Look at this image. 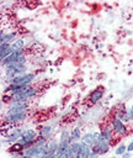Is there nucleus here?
<instances>
[{
    "label": "nucleus",
    "mask_w": 133,
    "mask_h": 158,
    "mask_svg": "<svg viewBox=\"0 0 133 158\" xmlns=\"http://www.w3.org/2000/svg\"><path fill=\"white\" fill-rule=\"evenodd\" d=\"M36 79V74L34 73H26L20 77H15V78H6V84H18V85H32L33 80Z\"/></svg>",
    "instance_id": "nucleus-1"
},
{
    "label": "nucleus",
    "mask_w": 133,
    "mask_h": 158,
    "mask_svg": "<svg viewBox=\"0 0 133 158\" xmlns=\"http://www.w3.org/2000/svg\"><path fill=\"white\" fill-rule=\"evenodd\" d=\"M110 125H111V127H112L113 132H115L118 137H121V136H126V135L128 133V128H127L126 123H124L122 120L117 118L116 116H113V117L111 118Z\"/></svg>",
    "instance_id": "nucleus-2"
},
{
    "label": "nucleus",
    "mask_w": 133,
    "mask_h": 158,
    "mask_svg": "<svg viewBox=\"0 0 133 158\" xmlns=\"http://www.w3.org/2000/svg\"><path fill=\"white\" fill-rule=\"evenodd\" d=\"M37 137H38V132H37L36 130H33V128H27V130L23 131L22 137H21L17 142H20L21 144H23L25 147H28V146H31V144L34 143V141H36Z\"/></svg>",
    "instance_id": "nucleus-3"
},
{
    "label": "nucleus",
    "mask_w": 133,
    "mask_h": 158,
    "mask_svg": "<svg viewBox=\"0 0 133 158\" xmlns=\"http://www.w3.org/2000/svg\"><path fill=\"white\" fill-rule=\"evenodd\" d=\"M22 133H23V130L20 128V127H15L12 130H10L5 137L1 136V142L2 143H6V142H10V143H15L17 142L21 137H22Z\"/></svg>",
    "instance_id": "nucleus-4"
},
{
    "label": "nucleus",
    "mask_w": 133,
    "mask_h": 158,
    "mask_svg": "<svg viewBox=\"0 0 133 158\" xmlns=\"http://www.w3.org/2000/svg\"><path fill=\"white\" fill-rule=\"evenodd\" d=\"M103 94H105L103 88H102V86H99V88L94 89V90L89 94V96L86 98V101H87L90 105H95V104H97V102L103 98Z\"/></svg>",
    "instance_id": "nucleus-5"
},
{
    "label": "nucleus",
    "mask_w": 133,
    "mask_h": 158,
    "mask_svg": "<svg viewBox=\"0 0 133 158\" xmlns=\"http://www.w3.org/2000/svg\"><path fill=\"white\" fill-rule=\"evenodd\" d=\"M100 133H101V138H102L105 142H107V143H110L111 146H113V143H115V142H113V136H115L116 133L113 132L111 125H107V126L101 127Z\"/></svg>",
    "instance_id": "nucleus-6"
},
{
    "label": "nucleus",
    "mask_w": 133,
    "mask_h": 158,
    "mask_svg": "<svg viewBox=\"0 0 133 158\" xmlns=\"http://www.w3.org/2000/svg\"><path fill=\"white\" fill-rule=\"evenodd\" d=\"M25 53H26V49H17V51H14L7 58H5L4 60H1V65L6 67V65H9V64L16 62V60H17L21 56H23Z\"/></svg>",
    "instance_id": "nucleus-7"
},
{
    "label": "nucleus",
    "mask_w": 133,
    "mask_h": 158,
    "mask_svg": "<svg viewBox=\"0 0 133 158\" xmlns=\"http://www.w3.org/2000/svg\"><path fill=\"white\" fill-rule=\"evenodd\" d=\"M80 149H81V142H80V141L73 142V143L69 146L68 157H69V158H78V157H79V153H80Z\"/></svg>",
    "instance_id": "nucleus-8"
},
{
    "label": "nucleus",
    "mask_w": 133,
    "mask_h": 158,
    "mask_svg": "<svg viewBox=\"0 0 133 158\" xmlns=\"http://www.w3.org/2000/svg\"><path fill=\"white\" fill-rule=\"evenodd\" d=\"M27 118V112H20V114H15L11 116H5L4 121L7 122H12V123H18V122H23Z\"/></svg>",
    "instance_id": "nucleus-9"
},
{
    "label": "nucleus",
    "mask_w": 133,
    "mask_h": 158,
    "mask_svg": "<svg viewBox=\"0 0 133 158\" xmlns=\"http://www.w3.org/2000/svg\"><path fill=\"white\" fill-rule=\"evenodd\" d=\"M20 156H21V158H36V156H37V147L34 144L25 147V149L20 153Z\"/></svg>",
    "instance_id": "nucleus-10"
},
{
    "label": "nucleus",
    "mask_w": 133,
    "mask_h": 158,
    "mask_svg": "<svg viewBox=\"0 0 133 158\" xmlns=\"http://www.w3.org/2000/svg\"><path fill=\"white\" fill-rule=\"evenodd\" d=\"M17 32L16 31H11V32H9V33H6L4 37H1L0 38V44L1 43H10V44H12L17 38Z\"/></svg>",
    "instance_id": "nucleus-11"
},
{
    "label": "nucleus",
    "mask_w": 133,
    "mask_h": 158,
    "mask_svg": "<svg viewBox=\"0 0 133 158\" xmlns=\"http://www.w3.org/2000/svg\"><path fill=\"white\" fill-rule=\"evenodd\" d=\"M58 147H59V142H58L57 139H48V142H47V144H46L47 152H48L49 154H52V156H54V153H55V151L58 149Z\"/></svg>",
    "instance_id": "nucleus-12"
},
{
    "label": "nucleus",
    "mask_w": 133,
    "mask_h": 158,
    "mask_svg": "<svg viewBox=\"0 0 133 158\" xmlns=\"http://www.w3.org/2000/svg\"><path fill=\"white\" fill-rule=\"evenodd\" d=\"M23 149H25L23 144H21L20 142H15V143H11V146L7 148V152L14 153V154H20Z\"/></svg>",
    "instance_id": "nucleus-13"
},
{
    "label": "nucleus",
    "mask_w": 133,
    "mask_h": 158,
    "mask_svg": "<svg viewBox=\"0 0 133 158\" xmlns=\"http://www.w3.org/2000/svg\"><path fill=\"white\" fill-rule=\"evenodd\" d=\"M91 151H92L91 146H87V144L81 142V149H80V153H79L78 158H89L90 154H91Z\"/></svg>",
    "instance_id": "nucleus-14"
},
{
    "label": "nucleus",
    "mask_w": 133,
    "mask_h": 158,
    "mask_svg": "<svg viewBox=\"0 0 133 158\" xmlns=\"http://www.w3.org/2000/svg\"><path fill=\"white\" fill-rule=\"evenodd\" d=\"M81 128L80 127H74L71 131H70V139H71V143L73 142H78L81 139Z\"/></svg>",
    "instance_id": "nucleus-15"
},
{
    "label": "nucleus",
    "mask_w": 133,
    "mask_h": 158,
    "mask_svg": "<svg viewBox=\"0 0 133 158\" xmlns=\"http://www.w3.org/2000/svg\"><path fill=\"white\" fill-rule=\"evenodd\" d=\"M53 131V127L49 126V125H46V126H42L41 130H38V136H43V137H48Z\"/></svg>",
    "instance_id": "nucleus-16"
},
{
    "label": "nucleus",
    "mask_w": 133,
    "mask_h": 158,
    "mask_svg": "<svg viewBox=\"0 0 133 158\" xmlns=\"http://www.w3.org/2000/svg\"><path fill=\"white\" fill-rule=\"evenodd\" d=\"M25 46H26V41H25V38H22V37L17 38V40L12 43V47H14L15 51H17V49H25Z\"/></svg>",
    "instance_id": "nucleus-17"
},
{
    "label": "nucleus",
    "mask_w": 133,
    "mask_h": 158,
    "mask_svg": "<svg viewBox=\"0 0 133 158\" xmlns=\"http://www.w3.org/2000/svg\"><path fill=\"white\" fill-rule=\"evenodd\" d=\"M15 49H14V47H12V44L7 48V49H5V51H2V52H0V60H4L5 58H7L12 52H14Z\"/></svg>",
    "instance_id": "nucleus-18"
},
{
    "label": "nucleus",
    "mask_w": 133,
    "mask_h": 158,
    "mask_svg": "<svg viewBox=\"0 0 133 158\" xmlns=\"http://www.w3.org/2000/svg\"><path fill=\"white\" fill-rule=\"evenodd\" d=\"M127 152V146L126 144H118L117 146V148L115 149V153H116V156H122V154H124Z\"/></svg>",
    "instance_id": "nucleus-19"
},
{
    "label": "nucleus",
    "mask_w": 133,
    "mask_h": 158,
    "mask_svg": "<svg viewBox=\"0 0 133 158\" xmlns=\"http://www.w3.org/2000/svg\"><path fill=\"white\" fill-rule=\"evenodd\" d=\"M10 46H11L10 43H1V44H0V52H2V51H5V49H7Z\"/></svg>",
    "instance_id": "nucleus-20"
},
{
    "label": "nucleus",
    "mask_w": 133,
    "mask_h": 158,
    "mask_svg": "<svg viewBox=\"0 0 133 158\" xmlns=\"http://www.w3.org/2000/svg\"><path fill=\"white\" fill-rule=\"evenodd\" d=\"M121 158H132V152H126L124 154L121 156Z\"/></svg>",
    "instance_id": "nucleus-21"
},
{
    "label": "nucleus",
    "mask_w": 133,
    "mask_h": 158,
    "mask_svg": "<svg viewBox=\"0 0 133 158\" xmlns=\"http://www.w3.org/2000/svg\"><path fill=\"white\" fill-rule=\"evenodd\" d=\"M127 152H133V141H131V143L127 146Z\"/></svg>",
    "instance_id": "nucleus-22"
},
{
    "label": "nucleus",
    "mask_w": 133,
    "mask_h": 158,
    "mask_svg": "<svg viewBox=\"0 0 133 158\" xmlns=\"http://www.w3.org/2000/svg\"><path fill=\"white\" fill-rule=\"evenodd\" d=\"M128 114H129V115H131V117L133 118V104H132L131 109H128Z\"/></svg>",
    "instance_id": "nucleus-23"
},
{
    "label": "nucleus",
    "mask_w": 133,
    "mask_h": 158,
    "mask_svg": "<svg viewBox=\"0 0 133 158\" xmlns=\"http://www.w3.org/2000/svg\"><path fill=\"white\" fill-rule=\"evenodd\" d=\"M111 158H117V157H116V156H115V157H111Z\"/></svg>",
    "instance_id": "nucleus-24"
},
{
    "label": "nucleus",
    "mask_w": 133,
    "mask_h": 158,
    "mask_svg": "<svg viewBox=\"0 0 133 158\" xmlns=\"http://www.w3.org/2000/svg\"><path fill=\"white\" fill-rule=\"evenodd\" d=\"M132 141H133V137H132Z\"/></svg>",
    "instance_id": "nucleus-25"
},
{
    "label": "nucleus",
    "mask_w": 133,
    "mask_h": 158,
    "mask_svg": "<svg viewBox=\"0 0 133 158\" xmlns=\"http://www.w3.org/2000/svg\"><path fill=\"white\" fill-rule=\"evenodd\" d=\"M52 158H54V157H52Z\"/></svg>",
    "instance_id": "nucleus-26"
}]
</instances>
